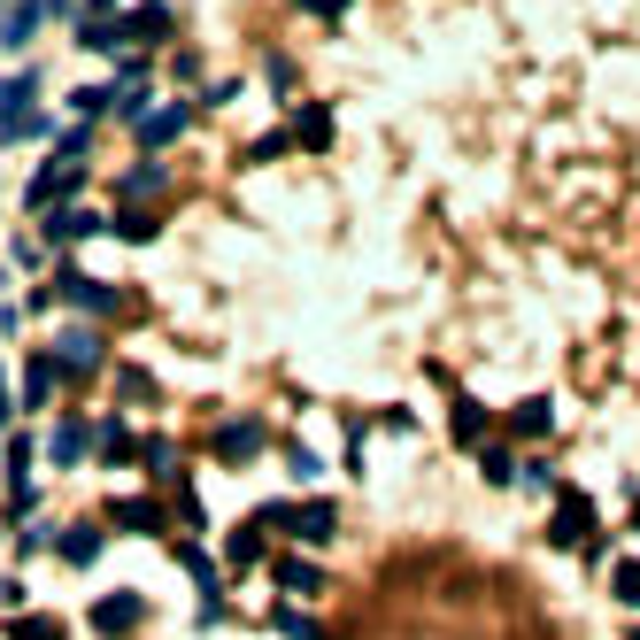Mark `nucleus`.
I'll return each instance as SVG.
<instances>
[{"label": "nucleus", "mask_w": 640, "mask_h": 640, "mask_svg": "<svg viewBox=\"0 0 640 640\" xmlns=\"http://www.w3.org/2000/svg\"><path fill=\"white\" fill-rule=\"evenodd\" d=\"M39 24H47V0H16V9L0 16V47H9V54H16V47H32V32H39Z\"/></svg>", "instance_id": "5"}, {"label": "nucleus", "mask_w": 640, "mask_h": 640, "mask_svg": "<svg viewBox=\"0 0 640 640\" xmlns=\"http://www.w3.org/2000/svg\"><path fill=\"white\" fill-rule=\"evenodd\" d=\"M177 132H186V101H177V109H155V116L139 124V147H170Z\"/></svg>", "instance_id": "12"}, {"label": "nucleus", "mask_w": 640, "mask_h": 640, "mask_svg": "<svg viewBox=\"0 0 640 640\" xmlns=\"http://www.w3.org/2000/svg\"><path fill=\"white\" fill-rule=\"evenodd\" d=\"M54 362H62V371H101V332L94 324H70L62 347H54Z\"/></svg>", "instance_id": "4"}, {"label": "nucleus", "mask_w": 640, "mask_h": 640, "mask_svg": "<svg viewBox=\"0 0 640 640\" xmlns=\"http://www.w3.org/2000/svg\"><path fill=\"white\" fill-rule=\"evenodd\" d=\"M270 571H279V587H286V594H317V587H324V571H317L309 556H279Z\"/></svg>", "instance_id": "9"}, {"label": "nucleus", "mask_w": 640, "mask_h": 640, "mask_svg": "<svg viewBox=\"0 0 640 640\" xmlns=\"http://www.w3.org/2000/svg\"><path fill=\"white\" fill-rule=\"evenodd\" d=\"M77 455H85V424H77V417H62V424L47 432V464H77Z\"/></svg>", "instance_id": "13"}, {"label": "nucleus", "mask_w": 640, "mask_h": 640, "mask_svg": "<svg viewBox=\"0 0 640 640\" xmlns=\"http://www.w3.org/2000/svg\"><path fill=\"white\" fill-rule=\"evenodd\" d=\"M286 139H294V147H332V116H324V109H309V116H301Z\"/></svg>", "instance_id": "18"}, {"label": "nucleus", "mask_w": 640, "mask_h": 640, "mask_svg": "<svg viewBox=\"0 0 640 640\" xmlns=\"http://www.w3.org/2000/svg\"><path fill=\"white\" fill-rule=\"evenodd\" d=\"M101 232V217L94 209H47V239L62 247V239H94Z\"/></svg>", "instance_id": "7"}, {"label": "nucleus", "mask_w": 640, "mask_h": 640, "mask_svg": "<svg viewBox=\"0 0 640 640\" xmlns=\"http://www.w3.org/2000/svg\"><path fill=\"white\" fill-rule=\"evenodd\" d=\"M109 109H116V116H139V124H147V85H139V77H132V85H116V94H109Z\"/></svg>", "instance_id": "20"}, {"label": "nucleus", "mask_w": 640, "mask_h": 640, "mask_svg": "<svg viewBox=\"0 0 640 640\" xmlns=\"http://www.w3.org/2000/svg\"><path fill=\"white\" fill-rule=\"evenodd\" d=\"M54 301H70V309H85V317H124V294L101 286V279H85V270H62V279H54Z\"/></svg>", "instance_id": "3"}, {"label": "nucleus", "mask_w": 640, "mask_h": 640, "mask_svg": "<svg viewBox=\"0 0 640 640\" xmlns=\"http://www.w3.org/2000/svg\"><path fill=\"white\" fill-rule=\"evenodd\" d=\"M62 556H70V564H94V556H101V525H70V532H62Z\"/></svg>", "instance_id": "17"}, {"label": "nucleus", "mask_w": 640, "mask_h": 640, "mask_svg": "<svg viewBox=\"0 0 640 640\" xmlns=\"http://www.w3.org/2000/svg\"><path fill=\"white\" fill-rule=\"evenodd\" d=\"M617 602H640V564H617Z\"/></svg>", "instance_id": "28"}, {"label": "nucleus", "mask_w": 640, "mask_h": 640, "mask_svg": "<svg viewBox=\"0 0 640 640\" xmlns=\"http://www.w3.org/2000/svg\"><path fill=\"white\" fill-rule=\"evenodd\" d=\"M332 502H270L262 509V532H301V540H332Z\"/></svg>", "instance_id": "2"}, {"label": "nucleus", "mask_w": 640, "mask_h": 640, "mask_svg": "<svg viewBox=\"0 0 640 640\" xmlns=\"http://www.w3.org/2000/svg\"><path fill=\"white\" fill-rule=\"evenodd\" d=\"M186 571H194V587L209 594V610H217V564L209 556H194V547H186Z\"/></svg>", "instance_id": "24"}, {"label": "nucleus", "mask_w": 640, "mask_h": 640, "mask_svg": "<svg viewBox=\"0 0 640 640\" xmlns=\"http://www.w3.org/2000/svg\"><path fill=\"white\" fill-rule=\"evenodd\" d=\"M279 632H286V640H324V625H317V617H301L294 602L279 610Z\"/></svg>", "instance_id": "21"}, {"label": "nucleus", "mask_w": 640, "mask_h": 640, "mask_svg": "<svg viewBox=\"0 0 640 640\" xmlns=\"http://www.w3.org/2000/svg\"><path fill=\"white\" fill-rule=\"evenodd\" d=\"M632 525H640V509H632Z\"/></svg>", "instance_id": "31"}, {"label": "nucleus", "mask_w": 640, "mask_h": 640, "mask_svg": "<svg viewBox=\"0 0 640 640\" xmlns=\"http://www.w3.org/2000/svg\"><path fill=\"white\" fill-rule=\"evenodd\" d=\"M479 424H487V409L464 394V402H455V440H479Z\"/></svg>", "instance_id": "23"}, {"label": "nucleus", "mask_w": 640, "mask_h": 640, "mask_svg": "<svg viewBox=\"0 0 640 640\" xmlns=\"http://www.w3.org/2000/svg\"><path fill=\"white\" fill-rule=\"evenodd\" d=\"M54 371H62L54 355H32V371H24V402H32V409H39V402H54Z\"/></svg>", "instance_id": "15"}, {"label": "nucleus", "mask_w": 640, "mask_h": 640, "mask_svg": "<svg viewBox=\"0 0 640 640\" xmlns=\"http://www.w3.org/2000/svg\"><path fill=\"white\" fill-rule=\"evenodd\" d=\"M85 147H94V132L70 124V132H62V162H85Z\"/></svg>", "instance_id": "26"}, {"label": "nucleus", "mask_w": 640, "mask_h": 640, "mask_svg": "<svg viewBox=\"0 0 640 640\" xmlns=\"http://www.w3.org/2000/svg\"><path fill=\"white\" fill-rule=\"evenodd\" d=\"M124 39H170V9H162V0L132 9V16H124Z\"/></svg>", "instance_id": "14"}, {"label": "nucleus", "mask_w": 640, "mask_h": 640, "mask_svg": "<svg viewBox=\"0 0 640 640\" xmlns=\"http://www.w3.org/2000/svg\"><path fill=\"white\" fill-rule=\"evenodd\" d=\"M224 564H232V571H255V564H262V525H239V532L224 540Z\"/></svg>", "instance_id": "11"}, {"label": "nucleus", "mask_w": 640, "mask_h": 640, "mask_svg": "<svg viewBox=\"0 0 640 640\" xmlns=\"http://www.w3.org/2000/svg\"><path fill=\"white\" fill-rule=\"evenodd\" d=\"M9 640H62V625H54V617H24Z\"/></svg>", "instance_id": "25"}, {"label": "nucleus", "mask_w": 640, "mask_h": 640, "mask_svg": "<svg viewBox=\"0 0 640 640\" xmlns=\"http://www.w3.org/2000/svg\"><path fill=\"white\" fill-rule=\"evenodd\" d=\"M0 424H9V394H0Z\"/></svg>", "instance_id": "30"}, {"label": "nucleus", "mask_w": 640, "mask_h": 640, "mask_svg": "<svg viewBox=\"0 0 640 640\" xmlns=\"http://www.w3.org/2000/svg\"><path fill=\"white\" fill-rule=\"evenodd\" d=\"M70 186H77V162H62V155H54V162L32 177V209H54V194H70Z\"/></svg>", "instance_id": "6"}, {"label": "nucleus", "mask_w": 640, "mask_h": 640, "mask_svg": "<svg viewBox=\"0 0 640 640\" xmlns=\"http://www.w3.org/2000/svg\"><path fill=\"white\" fill-rule=\"evenodd\" d=\"M9 139H39V77L32 70L0 77V147Z\"/></svg>", "instance_id": "1"}, {"label": "nucleus", "mask_w": 640, "mask_h": 640, "mask_svg": "<svg viewBox=\"0 0 640 640\" xmlns=\"http://www.w3.org/2000/svg\"><path fill=\"white\" fill-rule=\"evenodd\" d=\"M355 0H301V16H347Z\"/></svg>", "instance_id": "29"}, {"label": "nucleus", "mask_w": 640, "mask_h": 640, "mask_svg": "<svg viewBox=\"0 0 640 640\" xmlns=\"http://www.w3.org/2000/svg\"><path fill=\"white\" fill-rule=\"evenodd\" d=\"M139 455H147V440H132L124 424H109V432H101V464H139Z\"/></svg>", "instance_id": "16"}, {"label": "nucleus", "mask_w": 640, "mask_h": 640, "mask_svg": "<svg viewBox=\"0 0 640 640\" xmlns=\"http://www.w3.org/2000/svg\"><path fill=\"white\" fill-rule=\"evenodd\" d=\"M632 640H640V632H632Z\"/></svg>", "instance_id": "32"}, {"label": "nucleus", "mask_w": 640, "mask_h": 640, "mask_svg": "<svg viewBox=\"0 0 640 640\" xmlns=\"http://www.w3.org/2000/svg\"><path fill=\"white\" fill-rule=\"evenodd\" d=\"M509 424H517V432H547V402H525Z\"/></svg>", "instance_id": "27"}, {"label": "nucleus", "mask_w": 640, "mask_h": 640, "mask_svg": "<svg viewBox=\"0 0 640 640\" xmlns=\"http://www.w3.org/2000/svg\"><path fill=\"white\" fill-rule=\"evenodd\" d=\"M94 625H101V632L139 625V594H101V602H94Z\"/></svg>", "instance_id": "10"}, {"label": "nucleus", "mask_w": 640, "mask_h": 640, "mask_svg": "<svg viewBox=\"0 0 640 640\" xmlns=\"http://www.w3.org/2000/svg\"><path fill=\"white\" fill-rule=\"evenodd\" d=\"M116 525H132V532H155V525H162V509H155V502H124V509H116Z\"/></svg>", "instance_id": "22"}, {"label": "nucleus", "mask_w": 640, "mask_h": 640, "mask_svg": "<svg viewBox=\"0 0 640 640\" xmlns=\"http://www.w3.org/2000/svg\"><path fill=\"white\" fill-rule=\"evenodd\" d=\"M587 517H594V509H587V494H564V509H556V540H579V532H587Z\"/></svg>", "instance_id": "19"}, {"label": "nucleus", "mask_w": 640, "mask_h": 640, "mask_svg": "<svg viewBox=\"0 0 640 640\" xmlns=\"http://www.w3.org/2000/svg\"><path fill=\"white\" fill-rule=\"evenodd\" d=\"M255 447H262V424H224V432H217V455H224V464H255Z\"/></svg>", "instance_id": "8"}]
</instances>
